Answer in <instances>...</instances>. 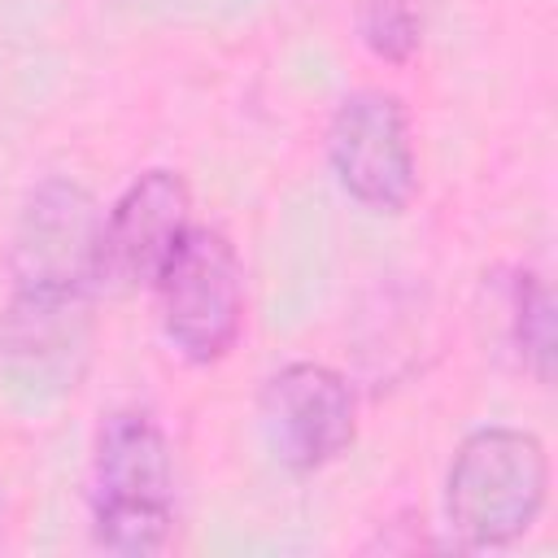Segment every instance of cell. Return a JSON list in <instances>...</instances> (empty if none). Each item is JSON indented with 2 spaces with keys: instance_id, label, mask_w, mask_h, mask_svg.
I'll use <instances>...</instances> for the list:
<instances>
[{
  "instance_id": "cell-8",
  "label": "cell",
  "mask_w": 558,
  "mask_h": 558,
  "mask_svg": "<svg viewBox=\"0 0 558 558\" xmlns=\"http://www.w3.org/2000/svg\"><path fill=\"white\" fill-rule=\"evenodd\" d=\"M362 44L384 61H405L423 39L418 0H357Z\"/></svg>"
},
{
  "instance_id": "cell-4",
  "label": "cell",
  "mask_w": 558,
  "mask_h": 558,
  "mask_svg": "<svg viewBox=\"0 0 558 558\" xmlns=\"http://www.w3.org/2000/svg\"><path fill=\"white\" fill-rule=\"evenodd\" d=\"M161 331L187 362H218L244 327V270L214 227H187L157 275Z\"/></svg>"
},
{
  "instance_id": "cell-9",
  "label": "cell",
  "mask_w": 558,
  "mask_h": 558,
  "mask_svg": "<svg viewBox=\"0 0 558 558\" xmlns=\"http://www.w3.org/2000/svg\"><path fill=\"white\" fill-rule=\"evenodd\" d=\"M514 344L523 353V362H532V371L541 379H549V357H554V305L549 292L536 275H519L514 279Z\"/></svg>"
},
{
  "instance_id": "cell-5",
  "label": "cell",
  "mask_w": 558,
  "mask_h": 558,
  "mask_svg": "<svg viewBox=\"0 0 558 558\" xmlns=\"http://www.w3.org/2000/svg\"><path fill=\"white\" fill-rule=\"evenodd\" d=\"M327 157L340 187L357 205L397 214L414 201L418 161L410 144L405 105L392 92L362 87L344 96L327 131Z\"/></svg>"
},
{
  "instance_id": "cell-3",
  "label": "cell",
  "mask_w": 558,
  "mask_h": 558,
  "mask_svg": "<svg viewBox=\"0 0 558 558\" xmlns=\"http://www.w3.org/2000/svg\"><path fill=\"white\" fill-rule=\"evenodd\" d=\"M105 214L87 187L70 179H44L13 227L9 275L17 305H87L100 283Z\"/></svg>"
},
{
  "instance_id": "cell-6",
  "label": "cell",
  "mask_w": 558,
  "mask_h": 558,
  "mask_svg": "<svg viewBox=\"0 0 558 558\" xmlns=\"http://www.w3.org/2000/svg\"><path fill=\"white\" fill-rule=\"evenodd\" d=\"M262 427L283 466L318 471L353 445V388L323 362H288L262 388Z\"/></svg>"
},
{
  "instance_id": "cell-7",
  "label": "cell",
  "mask_w": 558,
  "mask_h": 558,
  "mask_svg": "<svg viewBox=\"0 0 558 558\" xmlns=\"http://www.w3.org/2000/svg\"><path fill=\"white\" fill-rule=\"evenodd\" d=\"M192 227V196L174 170L140 174L118 205L105 214L100 235V283L131 292L153 288L170 253Z\"/></svg>"
},
{
  "instance_id": "cell-1",
  "label": "cell",
  "mask_w": 558,
  "mask_h": 558,
  "mask_svg": "<svg viewBox=\"0 0 558 558\" xmlns=\"http://www.w3.org/2000/svg\"><path fill=\"white\" fill-rule=\"evenodd\" d=\"M174 523V471L161 427L140 410L105 418L92 458V536L113 554H157Z\"/></svg>"
},
{
  "instance_id": "cell-2",
  "label": "cell",
  "mask_w": 558,
  "mask_h": 558,
  "mask_svg": "<svg viewBox=\"0 0 558 558\" xmlns=\"http://www.w3.org/2000/svg\"><path fill=\"white\" fill-rule=\"evenodd\" d=\"M549 497V458L532 432H471L445 475V514L462 545L493 549L519 541Z\"/></svg>"
}]
</instances>
